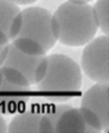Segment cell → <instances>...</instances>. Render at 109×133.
Listing matches in <instances>:
<instances>
[{"instance_id":"6da1fadb","label":"cell","mask_w":109,"mask_h":133,"mask_svg":"<svg viewBox=\"0 0 109 133\" xmlns=\"http://www.w3.org/2000/svg\"><path fill=\"white\" fill-rule=\"evenodd\" d=\"M60 25L57 41L68 46H82L95 37L98 23L88 2L67 1L54 12Z\"/></svg>"},{"instance_id":"7a4b0ae2","label":"cell","mask_w":109,"mask_h":133,"mask_svg":"<svg viewBox=\"0 0 109 133\" xmlns=\"http://www.w3.org/2000/svg\"><path fill=\"white\" fill-rule=\"evenodd\" d=\"M47 61V71L45 77L36 84L37 88L41 91L53 94L48 98L54 102L68 101L82 86L80 65L63 54L48 55Z\"/></svg>"},{"instance_id":"3957f363","label":"cell","mask_w":109,"mask_h":133,"mask_svg":"<svg viewBox=\"0 0 109 133\" xmlns=\"http://www.w3.org/2000/svg\"><path fill=\"white\" fill-rule=\"evenodd\" d=\"M23 26L18 36L31 37L41 44L46 52L55 45L57 38L52 31V14L42 7H28L21 11Z\"/></svg>"},{"instance_id":"277c9868","label":"cell","mask_w":109,"mask_h":133,"mask_svg":"<svg viewBox=\"0 0 109 133\" xmlns=\"http://www.w3.org/2000/svg\"><path fill=\"white\" fill-rule=\"evenodd\" d=\"M108 35L92 38L85 44L81 56V68L91 80L99 84H108Z\"/></svg>"},{"instance_id":"5b68a950","label":"cell","mask_w":109,"mask_h":133,"mask_svg":"<svg viewBox=\"0 0 109 133\" xmlns=\"http://www.w3.org/2000/svg\"><path fill=\"white\" fill-rule=\"evenodd\" d=\"M108 84L97 82L91 88H89L83 94L81 99V106L93 111L99 116L102 124V129L108 130L109 125V111H108Z\"/></svg>"},{"instance_id":"8992f818","label":"cell","mask_w":109,"mask_h":133,"mask_svg":"<svg viewBox=\"0 0 109 133\" xmlns=\"http://www.w3.org/2000/svg\"><path fill=\"white\" fill-rule=\"evenodd\" d=\"M45 55H42V56L27 55L25 53H23L21 51H19L18 49H16L11 43H9L8 53H7V56H6L4 63H2V65H9V66L17 69V70H19L25 75L29 85H34L36 68H37L39 61Z\"/></svg>"},{"instance_id":"52a82bcc","label":"cell","mask_w":109,"mask_h":133,"mask_svg":"<svg viewBox=\"0 0 109 133\" xmlns=\"http://www.w3.org/2000/svg\"><path fill=\"white\" fill-rule=\"evenodd\" d=\"M85 123L79 108L65 109L54 125V132H84Z\"/></svg>"},{"instance_id":"ba28073f","label":"cell","mask_w":109,"mask_h":133,"mask_svg":"<svg viewBox=\"0 0 109 133\" xmlns=\"http://www.w3.org/2000/svg\"><path fill=\"white\" fill-rule=\"evenodd\" d=\"M41 114L34 112H25L11 119L7 131L15 132H39V119Z\"/></svg>"},{"instance_id":"9c48e42d","label":"cell","mask_w":109,"mask_h":133,"mask_svg":"<svg viewBox=\"0 0 109 133\" xmlns=\"http://www.w3.org/2000/svg\"><path fill=\"white\" fill-rule=\"evenodd\" d=\"M18 5L11 0H0V31L8 37L9 29L12 21L18 14H20Z\"/></svg>"},{"instance_id":"30bf717a","label":"cell","mask_w":109,"mask_h":133,"mask_svg":"<svg viewBox=\"0 0 109 133\" xmlns=\"http://www.w3.org/2000/svg\"><path fill=\"white\" fill-rule=\"evenodd\" d=\"M11 44L16 49H18L19 51H21L23 53H25L27 55H32V56L46 55V51L44 50V48L38 42H36L35 39H33L31 37L17 36V37L11 41Z\"/></svg>"},{"instance_id":"8fae6325","label":"cell","mask_w":109,"mask_h":133,"mask_svg":"<svg viewBox=\"0 0 109 133\" xmlns=\"http://www.w3.org/2000/svg\"><path fill=\"white\" fill-rule=\"evenodd\" d=\"M108 4L109 0H98L96 5L92 7L95 17L97 19L98 27L102 33L108 35L109 33V23H108Z\"/></svg>"},{"instance_id":"7c38bea8","label":"cell","mask_w":109,"mask_h":133,"mask_svg":"<svg viewBox=\"0 0 109 133\" xmlns=\"http://www.w3.org/2000/svg\"><path fill=\"white\" fill-rule=\"evenodd\" d=\"M27 96H10L0 94V114L14 113L18 106L28 101Z\"/></svg>"},{"instance_id":"4fadbf2b","label":"cell","mask_w":109,"mask_h":133,"mask_svg":"<svg viewBox=\"0 0 109 133\" xmlns=\"http://www.w3.org/2000/svg\"><path fill=\"white\" fill-rule=\"evenodd\" d=\"M79 111H80L82 117H83V121L85 123L84 132L93 133V132H98L104 130L100 118H99V116L93 111H91V109H89L87 107H83V106H81L79 108Z\"/></svg>"},{"instance_id":"5bb4252c","label":"cell","mask_w":109,"mask_h":133,"mask_svg":"<svg viewBox=\"0 0 109 133\" xmlns=\"http://www.w3.org/2000/svg\"><path fill=\"white\" fill-rule=\"evenodd\" d=\"M0 68H1L2 75H4V79H6L8 82L17 86H24V87L31 86L25 75L17 69L9 65H0Z\"/></svg>"},{"instance_id":"9a60e30c","label":"cell","mask_w":109,"mask_h":133,"mask_svg":"<svg viewBox=\"0 0 109 133\" xmlns=\"http://www.w3.org/2000/svg\"><path fill=\"white\" fill-rule=\"evenodd\" d=\"M21 26H23V16H21V11L20 14H18L15 17V19L12 21V24L9 29V34H8V39L12 41L14 38H16L19 35V33L21 31Z\"/></svg>"},{"instance_id":"2e32d148","label":"cell","mask_w":109,"mask_h":133,"mask_svg":"<svg viewBox=\"0 0 109 133\" xmlns=\"http://www.w3.org/2000/svg\"><path fill=\"white\" fill-rule=\"evenodd\" d=\"M70 107H71V105H68V104H57V105H55V108L53 109V111H49L47 114H46V116L49 118V121L52 122L53 126L55 125L57 118L62 115V113H63L65 109H68Z\"/></svg>"},{"instance_id":"e0dca14e","label":"cell","mask_w":109,"mask_h":133,"mask_svg":"<svg viewBox=\"0 0 109 133\" xmlns=\"http://www.w3.org/2000/svg\"><path fill=\"white\" fill-rule=\"evenodd\" d=\"M47 66H48V61H47V56H44L41 61H39L37 68L35 71V84H38L43 78L45 77L46 71H47Z\"/></svg>"},{"instance_id":"ac0fdd59","label":"cell","mask_w":109,"mask_h":133,"mask_svg":"<svg viewBox=\"0 0 109 133\" xmlns=\"http://www.w3.org/2000/svg\"><path fill=\"white\" fill-rule=\"evenodd\" d=\"M39 132H54V126L46 115H42L39 119Z\"/></svg>"},{"instance_id":"d6986e66","label":"cell","mask_w":109,"mask_h":133,"mask_svg":"<svg viewBox=\"0 0 109 133\" xmlns=\"http://www.w3.org/2000/svg\"><path fill=\"white\" fill-rule=\"evenodd\" d=\"M8 49H9V44L0 45V65H2V63H4L6 56H7Z\"/></svg>"},{"instance_id":"ffe728a7","label":"cell","mask_w":109,"mask_h":133,"mask_svg":"<svg viewBox=\"0 0 109 133\" xmlns=\"http://www.w3.org/2000/svg\"><path fill=\"white\" fill-rule=\"evenodd\" d=\"M52 31H53V34L55 35V37L59 38V34H60V25L56 21V18L54 16H52Z\"/></svg>"},{"instance_id":"44dd1931","label":"cell","mask_w":109,"mask_h":133,"mask_svg":"<svg viewBox=\"0 0 109 133\" xmlns=\"http://www.w3.org/2000/svg\"><path fill=\"white\" fill-rule=\"evenodd\" d=\"M7 123H6L5 118L1 116V114H0V133H5L7 132Z\"/></svg>"},{"instance_id":"7402d4cb","label":"cell","mask_w":109,"mask_h":133,"mask_svg":"<svg viewBox=\"0 0 109 133\" xmlns=\"http://www.w3.org/2000/svg\"><path fill=\"white\" fill-rule=\"evenodd\" d=\"M9 44V39L6 36V34H4V32L0 31V45H6Z\"/></svg>"},{"instance_id":"603a6c76","label":"cell","mask_w":109,"mask_h":133,"mask_svg":"<svg viewBox=\"0 0 109 133\" xmlns=\"http://www.w3.org/2000/svg\"><path fill=\"white\" fill-rule=\"evenodd\" d=\"M11 1H14L17 5H31L36 2L37 0H11Z\"/></svg>"},{"instance_id":"cb8c5ba5","label":"cell","mask_w":109,"mask_h":133,"mask_svg":"<svg viewBox=\"0 0 109 133\" xmlns=\"http://www.w3.org/2000/svg\"><path fill=\"white\" fill-rule=\"evenodd\" d=\"M68 1H77V2H90L92 0H68Z\"/></svg>"},{"instance_id":"d4e9b609","label":"cell","mask_w":109,"mask_h":133,"mask_svg":"<svg viewBox=\"0 0 109 133\" xmlns=\"http://www.w3.org/2000/svg\"><path fill=\"white\" fill-rule=\"evenodd\" d=\"M2 80H4V75H2L1 68H0V86H1V84H2Z\"/></svg>"}]
</instances>
